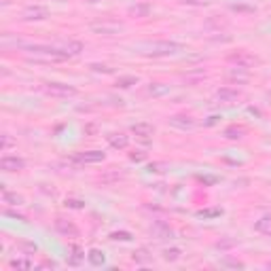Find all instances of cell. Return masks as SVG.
Instances as JSON below:
<instances>
[{
	"mask_svg": "<svg viewBox=\"0 0 271 271\" xmlns=\"http://www.w3.org/2000/svg\"><path fill=\"white\" fill-rule=\"evenodd\" d=\"M132 83H136V78H134V76H130V78H121V80H119V85H121V87H130Z\"/></svg>",
	"mask_w": 271,
	"mask_h": 271,
	"instance_id": "cell-25",
	"label": "cell"
},
{
	"mask_svg": "<svg viewBox=\"0 0 271 271\" xmlns=\"http://www.w3.org/2000/svg\"><path fill=\"white\" fill-rule=\"evenodd\" d=\"M110 240H121V242H130V240H132V233H128V231H116V233H110Z\"/></svg>",
	"mask_w": 271,
	"mask_h": 271,
	"instance_id": "cell-21",
	"label": "cell"
},
{
	"mask_svg": "<svg viewBox=\"0 0 271 271\" xmlns=\"http://www.w3.org/2000/svg\"><path fill=\"white\" fill-rule=\"evenodd\" d=\"M164 258H166V260H178V258H180V250H178V248L164 250Z\"/></svg>",
	"mask_w": 271,
	"mask_h": 271,
	"instance_id": "cell-20",
	"label": "cell"
},
{
	"mask_svg": "<svg viewBox=\"0 0 271 271\" xmlns=\"http://www.w3.org/2000/svg\"><path fill=\"white\" fill-rule=\"evenodd\" d=\"M89 2H100V0H89Z\"/></svg>",
	"mask_w": 271,
	"mask_h": 271,
	"instance_id": "cell-29",
	"label": "cell"
},
{
	"mask_svg": "<svg viewBox=\"0 0 271 271\" xmlns=\"http://www.w3.org/2000/svg\"><path fill=\"white\" fill-rule=\"evenodd\" d=\"M254 229L258 233H263V236H269L271 238V214H265L263 218H258L256 224H254Z\"/></svg>",
	"mask_w": 271,
	"mask_h": 271,
	"instance_id": "cell-12",
	"label": "cell"
},
{
	"mask_svg": "<svg viewBox=\"0 0 271 271\" xmlns=\"http://www.w3.org/2000/svg\"><path fill=\"white\" fill-rule=\"evenodd\" d=\"M87 258H89V263H92L94 267H100V265H104V254H102L100 250H89Z\"/></svg>",
	"mask_w": 271,
	"mask_h": 271,
	"instance_id": "cell-16",
	"label": "cell"
},
{
	"mask_svg": "<svg viewBox=\"0 0 271 271\" xmlns=\"http://www.w3.org/2000/svg\"><path fill=\"white\" fill-rule=\"evenodd\" d=\"M159 85H161V83H155V85H150V87H148V92H150V94H155V96H161V94H166V92H168V87H159Z\"/></svg>",
	"mask_w": 271,
	"mask_h": 271,
	"instance_id": "cell-23",
	"label": "cell"
},
{
	"mask_svg": "<svg viewBox=\"0 0 271 271\" xmlns=\"http://www.w3.org/2000/svg\"><path fill=\"white\" fill-rule=\"evenodd\" d=\"M184 4H206V0H182Z\"/></svg>",
	"mask_w": 271,
	"mask_h": 271,
	"instance_id": "cell-27",
	"label": "cell"
},
{
	"mask_svg": "<svg viewBox=\"0 0 271 271\" xmlns=\"http://www.w3.org/2000/svg\"><path fill=\"white\" fill-rule=\"evenodd\" d=\"M170 125L172 128H178V130H193L195 121L188 114H174V116H170Z\"/></svg>",
	"mask_w": 271,
	"mask_h": 271,
	"instance_id": "cell-7",
	"label": "cell"
},
{
	"mask_svg": "<svg viewBox=\"0 0 271 271\" xmlns=\"http://www.w3.org/2000/svg\"><path fill=\"white\" fill-rule=\"evenodd\" d=\"M49 17V11L44 6H28L22 11V20L24 22H42Z\"/></svg>",
	"mask_w": 271,
	"mask_h": 271,
	"instance_id": "cell-5",
	"label": "cell"
},
{
	"mask_svg": "<svg viewBox=\"0 0 271 271\" xmlns=\"http://www.w3.org/2000/svg\"><path fill=\"white\" fill-rule=\"evenodd\" d=\"M44 92L53 98H68V96H76V87L64 85V83H47L44 85Z\"/></svg>",
	"mask_w": 271,
	"mask_h": 271,
	"instance_id": "cell-2",
	"label": "cell"
},
{
	"mask_svg": "<svg viewBox=\"0 0 271 271\" xmlns=\"http://www.w3.org/2000/svg\"><path fill=\"white\" fill-rule=\"evenodd\" d=\"M132 132L138 136V138H150L152 134H155V128H152L150 123H144V121H140V123H136V125H132Z\"/></svg>",
	"mask_w": 271,
	"mask_h": 271,
	"instance_id": "cell-9",
	"label": "cell"
},
{
	"mask_svg": "<svg viewBox=\"0 0 271 271\" xmlns=\"http://www.w3.org/2000/svg\"><path fill=\"white\" fill-rule=\"evenodd\" d=\"M244 134H246V132H244L242 128H229V130H224V136H227V138H231V140L242 138Z\"/></svg>",
	"mask_w": 271,
	"mask_h": 271,
	"instance_id": "cell-19",
	"label": "cell"
},
{
	"mask_svg": "<svg viewBox=\"0 0 271 271\" xmlns=\"http://www.w3.org/2000/svg\"><path fill=\"white\" fill-rule=\"evenodd\" d=\"M231 62L233 64H238V68H242V70H248V68H252L256 64V60L252 58V56H248V53H240V56H231Z\"/></svg>",
	"mask_w": 271,
	"mask_h": 271,
	"instance_id": "cell-10",
	"label": "cell"
},
{
	"mask_svg": "<svg viewBox=\"0 0 271 271\" xmlns=\"http://www.w3.org/2000/svg\"><path fill=\"white\" fill-rule=\"evenodd\" d=\"M238 98H240V92H238V89H231V87H222V89L216 92V100H218V102L231 104V102H238Z\"/></svg>",
	"mask_w": 271,
	"mask_h": 271,
	"instance_id": "cell-8",
	"label": "cell"
},
{
	"mask_svg": "<svg viewBox=\"0 0 271 271\" xmlns=\"http://www.w3.org/2000/svg\"><path fill=\"white\" fill-rule=\"evenodd\" d=\"M106 155L102 150H87V152H76V155H72L70 161H74V164H100L104 161Z\"/></svg>",
	"mask_w": 271,
	"mask_h": 271,
	"instance_id": "cell-3",
	"label": "cell"
},
{
	"mask_svg": "<svg viewBox=\"0 0 271 271\" xmlns=\"http://www.w3.org/2000/svg\"><path fill=\"white\" fill-rule=\"evenodd\" d=\"M220 214H222L220 208H214V210H204V212H200V216H204V218H214V216H220Z\"/></svg>",
	"mask_w": 271,
	"mask_h": 271,
	"instance_id": "cell-22",
	"label": "cell"
},
{
	"mask_svg": "<svg viewBox=\"0 0 271 271\" xmlns=\"http://www.w3.org/2000/svg\"><path fill=\"white\" fill-rule=\"evenodd\" d=\"M56 229H58V231L62 233V236H68V233H70L72 238H74L76 233H78V231H76V227H74V224H72V222H66V220H62V218H60V220L56 222Z\"/></svg>",
	"mask_w": 271,
	"mask_h": 271,
	"instance_id": "cell-13",
	"label": "cell"
},
{
	"mask_svg": "<svg viewBox=\"0 0 271 271\" xmlns=\"http://www.w3.org/2000/svg\"><path fill=\"white\" fill-rule=\"evenodd\" d=\"M184 47L180 42H174V40H157L148 44V53L150 56H157V58H164V56H176L180 53Z\"/></svg>",
	"mask_w": 271,
	"mask_h": 271,
	"instance_id": "cell-1",
	"label": "cell"
},
{
	"mask_svg": "<svg viewBox=\"0 0 271 271\" xmlns=\"http://www.w3.org/2000/svg\"><path fill=\"white\" fill-rule=\"evenodd\" d=\"M62 49H64V51H68L70 56H78V53L83 51V44H80V42H76V40H70V42H66V44H64V47H62Z\"/></svg>",
	"mask_w": 271,
	"mask_h": 271,
	"instance_id": "cell-18",
	"label": "cell"
},
{
	"mask_svg": "<svg viewBox=\"0 0 271 271\" xmlns=\"http://www.w3.org/2000/svg\"><path fill=\"white\" fill-rule=\"evenodd\" d=\"M134 263H140V265L150 263V254H148V250H146V248L136 250V252H134Z\"/></svg>",
	"mask_w": 271,
	"mask_h": 271,
	"instance_id": "cell-15",
	"label": "cell"
},
{
	"mask_svg": "<svg viewBox=\"0 0 271 271\" xmlns=\"http://www.w3.org/2000/svg\"><path fill=\"white\" fill-rule=\"evenodd\" d=\"M2 202L8 204V206H22L24 200L20 195H15V193H8V191H2Z\"/></svg>",
	"mask_w": 271,
	"mask_h": 271,
	"instance_id": "cell-17",
	"label": "cell"
},
{
	"mask_svg": "<svg viewBox=\"0 0 271 271\" xmlns=\"http://www.w3.org/2000/svg\"><path fill=\"white\" fill-rule=\"evenodd\" d=\"M11 267L13 269H30L28 260H11Z\"/></svg>",
	"mask_w": 271,
	"mask_h": 271,
	"instance_id": "cell-24",
	"label": "cell"
},
{
	"mask_svg": "<svg viewBox=\"0 0 271 271\" xmlns=\"http://www.w3.org/2000/svg\"><path fill=\"white\" fill-rule=\"evenodd\" d=\"M85 258V254H83V250H80L78 246H72V256L68 258V265H72V267H76V265H80V260Z\"/></svg>",
	"mask_w": 271,
	"mask_h": 271,
	"instance_id": "cell-14",
	"label": "cell"
},
{
	"mask_svg": "<svg viewBox=\"0 0 271 271\" xmlns=\"http://www.w3.org/2000/svg\"><path fill=\"white\" fill-rule=\"evenodd\" d=\"M68 204H70L72 208H83V204H80V202H68ZM68 204H66V206H68Z\"/></svg>",
	"mask_w": 271,
	"mask_h": 271,
	"instance_id": "cell-28",
	"label": "cell"
},
{
	"mask_svg": "<svg viewBox=\"0 0 271 271\" xmlns=\"http://www.w3.org/2000/svg\"><path fill=\"white\" fill-rule=\"evenodd\" d=\"M92 32L96 34H104V36H114L123 32V26L116 22H102V24H92Z\"/></svg>",
	"mask_w": 271,
	"mask_h": 271,
	"instance_id": "cell-4",
	"label": "cell"
},
{
	"mask_svg": "<svg viewBox=\"0 0 271 271\" xmlns=\"http://www.w3.org/2000/svg\"><path fill=\"white\" fill-rule=\"evenodd\" d=\"M0 168L4 172H22L26 168V161L22 157H13V155H6L0 159Z\"/></svg>",
	"mask_w": 271,
	"mask_h": 271,
	"instance_id": "cell-6",
	"label": "cell"
},
{
	"mask_svg": "<svg viewBox=\"0 0 271 271\" xmlns=\"http://www.w3.org/2000/svg\"><path fill=\"white\" fill-rule=\"evenodd\" d=\"M132 13H136V15H138V13H144V15H146L148 13V6H138V8H132Z\"/></svg>",
	"mask_w": 271,
	"mask_h": 271,
	"instance_id": "cell-26",
	"label": "cell"
},
{
	"mask_svg": "<svg viewBox=\"0 0 271 271\" xmlns=\"http://www.w3.org/2000/svg\"><path fill=\"white\" fill-rule=\"evenodd\" d=\"M108 144L112 148H125L130 144V138L125 134H112V136H108Z\"/></svg>",
	"mask_w": 271,
	"mask_h": 271,
	"instance_id": "cell-11",
	"label": "cell"
}]
</instances>
